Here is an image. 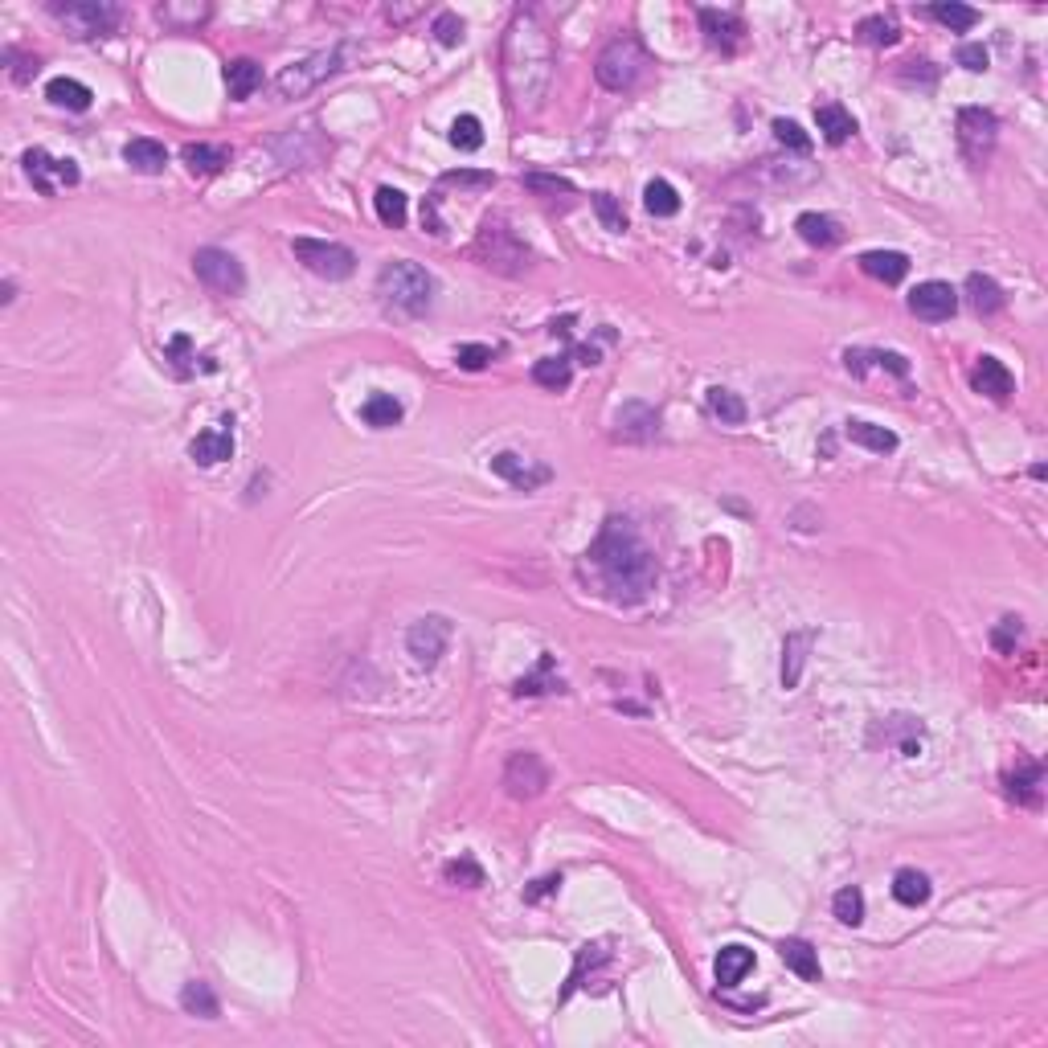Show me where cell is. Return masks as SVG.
<instances>
[{"label": "cell", "mask_w": 1048, "mask_h": 1048, "mask_svg": "<svg viewBox=\"0 0 1048 1048\" xmlns=\"http://www.w3.org/2000/svg\"><path fill=\"white\" fill-rule=\"evenodd\" d=\"M557 885H561V877H541L533 889H524V901H541V897H545V893H553Z\"/></svg>", "instance_id": "57"}, {"label": "cell", "mask_w": 1048, "mask_h": 1048, "mask_svg": "<svg viewBox=\"0 0 1048 1048\" xmlns=\"http://www.w3.org/2000/svg\"><path fill=\"white\" fill-rule=\"evenodd\" d=\"M701 29L709 37V46H717L721 54H737L746 46V21L737 13H721V9H701Z\"/></svg>", "instance_id": "15"}, {"label": "cell", "mask_w": 1048, "mask_h": 1048, "mask_svg": "<svg viewBox=\"0 0 1048 1048\" xmlns=\"http://www.w3.org/2000/svg\"><path fill=\"white\" fill-rule=\"evenodd\" d=\"M402 402L393 398V393H373V398H365V406H361V418H365V426H373V430H389V426H398L402 422Z\"/></svg>", "instance_id": "31"}, {"label": "cell", "mask_w": 1048, "mask_h": 1048, "mask_svg": "<svg viewBox=\"0 0 1048 1048\" xmlns=\"http://www.w3.org/2000/svg\"><path fill=\"white\" fill-rule=\"evenodd\" d=\"M844 434H848L852 443H860V447H868V451H877V455L897 451V434L885 430V426H877V422H860V418H852V422L844 426Z\"/></svg>", "instance_id": "29"}, {"label": "cell", "mask_w": 1048, "mask_h": 1048, "mask_svg": "<svg viewBox=\"0 0 1048 1048\" xmlns=\"http://www.w3.org/2000/svg\"><path fill=\"white\" fill-rule=\"evenodd\" d=\"M524 189H533V193H574V185L565 177H545V172H524Z\"/></svg>", "instance_id": "53"}, {"label": "cell", "mask_w": 1048, "mask_h": 1048, "mask_svg": "<svg viewBox=\"0 0 1048 1048\" xmlns=\"http://www.w3.org/2000/svg\"><path fill=\"white\" fill-rule=\"evenodd\" d=\"M443 881L447 885H463V889H479V885H484V868H479L471 856H459V860L443 864Z\"/></svg>", "instance_id": "43"}, {"label": "cell", "mask_w": 1048, "mask_h": 1048, "mask_svg": "<svg viewBox=\"0 0 1048 1048\" xmlns=\"http://www.w3.org/2000/svg\"><path fill=\"white\" fill-rule=\"evenodd\" d=\"M123 160L136 168V172H144V177H156V172H164V164H168V152H164V144L140 136V140H127V144H123Z\"/></svg>", "instance_id": "23"}, {"label": "cell", "mask_w": 1048, "mask_h": 1048, "mask_svg": "<svg viewBox=\"0 0 1048 1048\" xmlns=\"http://www.w3.org/2000/svg\"><path fill=\"white\" fill-rule=\"evenodd\" d=\"M353 54H357L353 46H332V50H316V54H308V58L283 66L279 78H275V95H279V99H303V95H312L324 78L348 70V58H353Z\"/></svg>", "instance_id": "4"}, {"label": "cell", "mask_w": 1048, "mask_h": 1048, "mask_svg": "<svg viewBox=\"0 0 1048 1048\" xmlns=\"http://www.w3.org/2000/svg\"><path fill=\"white\" fill-rule=\"evenodd\" d=\"M46 99H50L54 107H66V111H86L95 95H91V86L78 82V78H54V82L46 86Z\"/></svg>", "instance_id": "30"}, {"label": "cell", "mask_w": 1048, "mask_h": 1048, "mask_svg": "<svg viewBox=\"0 0 1048 1048\" xmlns=\"http://www.w3.org/2000/svg\"><path fill=\"white\" fill-rule=\"evenodd\" d=\"M5 58H9V62H17V66H13V78H17V82H29V78L37 74V58H21L17 50H9Z\"/></svg>", "instance_id": "55"}, {"label": "cell", "mask_w": 1048, "mask_h": 1048, "mask_svg": "<svg viewBox=\"0 0 1048 1048\" xmlns=\"http://www.w3.org/2000/svg\"><path fill=\"white\" fill-rule=\"evenodd\" d=\"M181 160L189 164L193 177H213V172H222L230 164V148H222V144H185Z\"/></svg>", "instance_id": "25"}, {"label": "cell", "mask_w": 1048, "mask_h": 1048, "mask_svg": "<svg viewBox=\"0 0 1048 1048\" xmlns=\"http://www.w3.org/2000/svg\"><path fill=\"white\" fill-rule=\"evenodd\" d=\"M451 643V619L443 615H426L418 619L410 631H406V651H410V660L418 668H434L443 660V651Z\"/></svg>", "instance_id": "12"}, {"label": "cell", "mask_w": 1048, "mask_h": 1048, "mask_svg": "<svg viewBox=\"0 0 1048 1048\" xmlns=\"http://www.w3.org/2000/svg\"><path fill=\"white\" fill-rule=\"evenodd\" d=\"M958 66H963V70H971V74H983V70L991 66V58H987V50H983V46H975V41H967V46H958Z\"/></svg>", "instance_id": "54"}, {"label": "cell", "mask_w": 1048, "mask_h": 1048, "mask_svg": "<svg viewBox=\"0 0 1048 1048\" xmlns=\"http://www.w3.org/2000/svg\"><path fill=\"white\" fill-rule=\"evenodd\" d=\"M860 271L868 279H881V283L893 287L909 275V258L901 250H868V254H860Z\"/></svg>", "instance_id": "20"}, {"label": "cell", "mask_w": 1048, "mask_h": 1048, "mask_svg": "<svg viewBox=\"0 0 1048 1048\" xmlns=\"http://www.w3.org/2000/svg\"><path fill=\"white\" fill-rule=\"evenodd\" d=\"M504 786H508V795L512 799H537L545 786H549V770L537 754H512L508 766H504Z\"/></svg>", "instance_id": "13"}, {"label": "cell", "mask_w": 1048, "mask_h": 1048, "mask_svg": "<svg viewBox=\"0 0 1048 1048\" xmlns=\"http://www.w3.org/2000/svg\"><path fill=\"white\" fill-rule=\"evenodd\" d=\"M70 37L91 41V37H107L119 29V5H107V0H70V5H54L50 9Z\"/></svg>", "instance_id": "7"}, {"label": "cell", "mask_w": 1048, "mask_h": 1048, "mask_svg": "<svg viewBox=\"0 0 1048 1048\" xmlns=\"http://www.w3.org/2000/svg\"><path fill=\"white\" fill-rule=\"evenodd\" d=\"M451 144L459 152H475V148H484V123H479L475 115H459L451 123Z\"/></svg>", "instance_id": "44"}, {"label": "cell", "mask_w": 1048, "mask_h": 1048, "mask_svg": "<svg viewBox=\"0 0 1048 1048\" xmlns=\"http://www.w3.org/2000/svg\"><path fill=\"white\" fill-rule=\"evenodd\" d=\"M893 897L901 905H909V909L926 905L930 901V877H926V872H917V868H901L893 877Z\"/></svg>", "instance_id": "35"}, {"label": "cell", "mask_w": 1048, "mask_h": 1048, "mask_svg": "<svg viewBox=\"0 0 1048 1048\" xmlns=\"http://www.w3.org/2000/svg\"><path fill=\"white\" fill-rule=\"evenodd\" d=\"M856 37L864 41V46H893V41L901 37V29H897L893 17L877 13V17H864V21L856 25Z\"/></svg>", "instance_id": "41"}, {"label": "cell", "mask_w": 1048, "mask_h": 1048, "mask_svg": "<svg viewBox=\"0 0 1048 1048\" xmlns=\"http://www.w3.org/2000/svg\"><path fill=\"white\" fill-rule=\"evenodd\" d=\"M1020 631H1024V627H1020V619H1016V615L999 619V623H995V631H991V643H995V651H1003V655H1008V651H1016V639H1020Z\"/></svg>", "instance_id": "50"}, {"label": "cell", "mask_w": 1048, "mask_h": 1048, "mask_svg": "<svg viewBox=\"0 0 1048 1048\" xmlns=\"http://www.w3.org/2000/svg\"><path fill=\"white\" fill-rule=\"evenodd\" d=\"M811 643H815V631L786 635V647H782V688H795L803 680V664H807V647Z\"/></svg>", "instance_id": "26"}, {"label": "cell", "mask_w": 1048, "mask_h": 1048, "mask_svg": "<svg viewBox=\"0 0 1048 1048\" xmlns=\"http://www.w3.org/2000/svg\"><path fill=\"white\" fill-rule=\"evenodd\" d=\"M971 385H975V393H983V398H991V402H1008L1016 381H1012V373H1008V365H1003V361L979 357L975 369H971Z\"/></svg>", "instance_id": "18"}, {"label": "cell", "mask_w": 1048, "mask_h": 1048, "mask_svg": "<svg viewBox=\"0 0 1048 1048\" xmlns=\"http://www.w3.org/2000/svg\"><path fill=\"white\" fill-rule=\"evenodd\" d=\"M291 250H295V258L303 262V267H308L312 275H320V279H328V283H340V279H348L357 271V254L348 246H340V242L295 238Z\"/></svg>", "instance_id": "9"}, {"label": "cell", "mask_w": 1048, "mask_h": 1048, "mask_svg": "<svg viewBox=\"0 0 1048 1048\" xmlns=\"http://www.w3.org/2000/svg\"><path fill=\"white\" fill-rule=\"evenodd\" d=\"M533 381L537 385H545V389H570V381H574V369H570V357H545V361H537L533 365Z\"/></svg>", "instance_id": "40"}, {"label": "cell", "mask_w": 1048, "mask_h": 1048, "mask_svg": "<svg viewBox=\"0 0 1048 1048\" xmlns=\"http://www.w3.org/2000/svg\"><path fill=\"white\" fill-rule=\"evenodd\" d=\"M181 1008H185L189 1016L217 1020V1012H222V1003H217V995H213V987H209L205 979H193V983H185V991H181Z\"/></svg>", "instance_id": "36"}, {"label": "cell", "mask_w": 1048, "mask_h": 1048, "mask_svg": "<svg viewBox=\"0 0 1048 1048\" xmlns=\"http://www.w3.org/2000/svg\"><path fill=\"white\" fill-rule=\"evenodd\" d=\"M705 406H709V414H713L721 426H741V422H746V414H750V410H746V402H741L733 389H721V385H717V389H709Z\"/></svg>", "instance_id": "37"}, {"label": "cell", "mask_w": 1048, "mask_h": 1048, "mask_svg": "<svg viewBox=\"0 0 1048 1048\" xmlns=\"http://www.w3.org/2000/svg\"><path fill=\"white\" fill-rule=\"evenodd\" d=\"M422 13V5H398V0H393V5H385V17L393 21V25H406V21H414Z\"/></svg>", "instance_id": "56"}, {"label": "cell", "mask_w": 1048, "mask_h": 1048, "mask_svg": "<svg viewBox=\"0 0 1048 1048\" xmlns=\"http://www.w3.org/2000/svg\"><path fill=\"white\" fill-rule=\"evenodd\" d=\"M967 303L971 308L979 312V316H995L999 308H1003V291H999V283L991 279V275H967Z\"/></svg>", "instance_id": "32"}, {"label": "cell", "mask_w": 1048, "mask_h": 1048, "mask_svg": "<svg viewBox=\"0 0 1048 1048\" xmlns=\"http://www.w3.org/2000/svg\"><path fill=\"white\" fill-rule=\"evenodd\" d=\"M594 209H598V217H602V226L610 230V234H623L627 230V209L610 197V193H594Z\"/></svg>", "instance_id": "48"}, {"label": "cell", "mask_w": 1048, "mask_h": 1048, "mask_svg": "<svg viewBox=\"0 0 1048 1048\" xmlns=\"http://www.w3.org/2000/svg\"><path fill=\"white\" fill-rule=\"evenodd\" d=\"M774 140H778L782 148L799 152V156H807V152H811V136H807V131H803L795 119H774Z\"/></svg>", "instance_id": "47"}, {"label": "cell", "mask_w": 1048, "mask_h": 1048, "mask_svg": "<svg viewBox=\"0 0 1048 1048\" xmlns=\"http://www.w3.org/2000/svg\"><path fill=\"white\" fill-rule=\"evenodd\" d=\"M713 971H717V983H721V987H737L741 979H746V975L754 971V950H750V946H741V942L721 946Z\"/></svg>", "instance_id": "22"}, {"label": "cell", "mask_w": 1048, "mask_h": 1048, "mask_svg": "<svg viewBox=\"0 0 1048 1048\" xmlns=\"http://www.w3.org/2000/svg\"><path fill=\"white\" fill-rule=\"evenodd\" d=\"M647 66H651V62H647V54H643L639 41H635V37H619V41H610V46L598 54L594 74H598V82L606 86V91L623 95V91H635Z\"/></svg>", "instance_id": "6"}, {"label": "cell", "mask_w": 1048, "mask_h": 1048, "mask_svg": "<svg viewBox=\"0 0 1048 1048\" xmlns=\"http://www.w3.org/2000/svg\"><path fill=\"white\" fill-rule=\"evenodd\" d=\"M373 209H377V217H381V226H393V230H402L406 217H410L406 193L393 189V185H381V189L373 193Z\"/></svg>", "instance_id": "34"}, {"label": "cell", "mask_w": 1048, "mask_h": 1048, "mask_svg": "<svg viewBox=\"0 0 1048 1048\" xmlns=\"http://www.w3.org/2000/svg\"><path fill=\"white\" fill-rule=\"evenodd\" d=\"M815 119H819V131H823V140L827 144H844L852 131H856V119L840 107V103H823L815 107Z\"/></svg>", "instance_id": "33"}, {"label": "cell", "mask_w": 1048, "mask_h": 1048, "mask_svg": "<svg viewBox=\"0 0 1048 1048\" xmlns=\"http://www.w3.org/2000/svg\"><path fill=\"white\" fill-rule=\"evenodd\" d=\"M21 164H25V177L33 181V189L41 197H54L58 189H70V185L82 181V172H78L74 160H54L46 148H29L21 156Z\"/></svg>", "instance_id": "11"}, {"label": "cell", "mask_w": 1048, "mask_h": 1048, "mask_svg": "<svg viewBox=\"0 0 1048 1048\" xmlns=\"http://www.w3.org/2000/svg\"><path fill=\"white\" fill-rule=\"evenodd\" d=\"M377 295L389 303V308H398L406 316H422L434 299V279L426 275V267H418V262L393 258L377 275Z\"/></svg>", "instance_id": "3"}, {"label": "cell", "mask_w": 1048, "mask_h": 1048, "mask_svg": "<svg viewBox=\"0 0 1048 1048\" xmlns=\"http://www.w3.org/2000/svg\"><path fill=\"white\" fill-rule=\"evenodd\" d=\"M230 426H234V422H230V418H222L217 426L201 430L197 439L189 443V455H193V463H201V467H213V463L230 459V455H234V430H230Z\"/></svg>", "instance_id": "17"}, {"label": "cell", "mask_w": 1048, "mask_h": 1048, "mask_svg": "<svg viewBox=\"0 0 1048 1048\" xmlns=\"http://www.w3.org/2000/svg\"><path fill=\"white\" fill-rule=\"evenodd\" d=\"M434 37H439L443 46H459V41H463V21H459V13H439V17H434Z\"/></svg>", "instance_id": "52"}, {"label": "cell", "mask_w": 1048, "mask_h": 1048, "mask_svg": "<svg viewBox=\"0 0 1048 1048\" xmlns=\"http://www.w3.org/2000/svg\"><path fill=\"white\" fill-rule=\"evenodd\" d=\"M655 434V410L643 402H627L619 410V439H651Z\"/></svg>", "instance_id": "38"}, {"label": "cell", "mask_w": 1048, "mask_h": 1048, "mask_svg": "<svg viewBox=\"0 0 1048 1048\" xmlns=\"http://www.w3.org/2000/svg\"><path fill=\"white\" fill-rule=\"evenodd\" d=\"M492 172H471V168H459V172H443V185H459V189H492Z\"/></svg>", "instance_id": "51"}, {"label": "cell", "mask_w": 1048, "mask_h": 1048, "mask_svg": "<svg viewBox=\"0 0 1048 1048\" xmlns=\"http://www.w3.org/2000/svg\"><path fill=\"white\" fill-rule=\"evenodd\" d=\"M475 258L496 275H524V267H529V246L516 238V230L500 213H492V217H484V226L475 234Z\"/></svg>", "instance_id": "5"}, {"label": "cell", "mask_w": 1048, "mask_h": 1048, "mask_svg": "<svg viewBox=\"0 0 1048 1048\" xmlns=\"http://www.w3.org/2000/svg\"><path fill=\"white\" fill-rule=\"evenodd\" d=\"M995 140H999V119L987 107H963V111H958V144H963V156L975 168H983L991 160Z\"/></svg>", "instance_id": "10"}, {"label": "cell", "mask_w": 1048, "mask_h": 1048, "mask_svg": "<svg viewBox=\"0 0 1048 1048\" xmlns=\"http://www.w3.org/2000/svg\"><path fill=\"white\" fill-rule=\"evenodd\" d=\"M795 230H799V238H803L807 246H819V250H832V246H840V238H844V230L832 222V217H823V213H799Z\"/></svg>", "instance_id": "24"}, {"label": "cell", "mask_w": 1048, "mask_h": 1048, "mask_svg": "<svg viewBox=\"0 0 1048 1048\" xmlns=\"http://www.w3.org/2000/svg\"><path fill=\"white\" fill-rule=\"evenodd\" d=\"M930 17L934 21H942L946 29H954V33H967L975 21H979V13L971 9V5H934L930 9Z\"/></svg>", "instance_id": "46"}, {"label": "cell", "mask_w": 1048, "mask_h": 1048, "mask_svg": "<svg viewBox=\"0 0 1048 1048\" xmlns=\"http://www.w3.org/2000/svg\"><path fill=\"white\" fill-rule=\"evenodd\" d=\"M586 557H590V570L602 594L615 602H639L655 586V557L639 541L635 524L627 516H610Z\"/></svg>", "instance_id": "2"}, {"label": "cell", "mask_w": 1048, "mask_h": 1048, "mask_svg": "<svg viewBox=\"0 0 1048 1048\" xmlns=\"http://www.w3.org/2000/svg\"><path fill=\"white\" fill-rule=\"evenodd\" d=\"M226 86H230V99H250L258 86H262V66L254 58H234L226 62Z\"/></svg>", "instance_id": "28"}, {"label": "cell", "mask_w": 1048, "mask_h": 1048, "mask_svg": "<svg viewBox=\"0 0 1048 1048\" xmlns=\"http://www.w3.org/2000/svg\"><path fill=\"white\" fill-rule=\"evenodd\" d=\"M156 17L168 29L189 33V29H197V25H205L213 17V5H205V0H189V5H181V0H164V5H156Z\"/></svg>", "instance_id": "21"}, {"label": "cell", "mask_w": 1048, "mask_h": 1048, "mask_svg": "<svg viewBox=\"0 0 1048 1048\" xmlns=\"http://www.w3.org/2000/svg\"><path fill=\"white\" fill-rule=\"evenodd\" d=\"M832 909H836V917L844 926H860L864 922V893L856 889V885H844L836 897H832Z\"/></svg>", "instance_id": "45"}, {"label": "cell", "mask_w": 1048, "mask_h": 1048, "mask_svg": "<svg viewBox=\"0 0 1048 1048\" xmlns=\"http://www.w3.org/2000/svg\"><path fill=\"white\" fill-rule=\"evenodd\" d=\"M553 672V655H541L537 660V672H529L524 680H516V696H541V692H565V680H549Z\"/></svg>", "instance_id": "39"}, {"label": "cell", "mask_w": 1048, "mask_h": 1048, "mask_svg": "<svg viewBox=\"0 0 1048 1048\" xmlns=\"http://www.w3.org/2000/svg\"><path fill=\"white\" fill-rule=\"evenodd\" d=\"M909 312H913L917 320H930V324L950 320V316L958 312V291H954L950 283H938V279L917 283V287L909 291Z\"/></svg>", "instance_id": "14"}, {"label": "cell", "mask_w": 1048, "mask_h": 1048, "mask_svg": "<svg viewBox=\"0 0 1048 1048\" xmlns=\"http://www.w3.org/2000/svg\"><path fill=\"white\" fill-rule=\"evenodd\" d=\"M455 361H459V369L479 373V369L492 365V348H488V344H459V348H455Z\"/></svg>", "instance_id": "49"}, {"label": "cell", "mask_w": 1048, "mask_h": 1048, "mask_svg": "<svg viewBox=\"0 0 1048 1048\" xmlns=\"http://www.w3.org/2000/svg\"><path fill=\"white\" fill-rule=\"evenodd\" d=\"M553 37L537 21L533 9H516L512 25L504 29L500 46V74H504V95L516 115H533L553 82Z\"/></svg>", "instance_id": "1"}, {"label": "cell", "mask_w": 1048, "mask_h": 1048, "mask_svg": "<svg viewBox=\"0 0 1048 1048\" xmlns=\"http://www.w3.org/2000/svg\"><path fill=\"white\" fill-rule=\"evenodd\" d=\"M193 271L201 279V287L209 295H222V299H234L246 291V271L242 262L230 254V250H217V246H205L193 254Z\"/></svg>", "instance_id": "8"}, {"label": "cell", "mask_w": 1048, "mask_h": 1048, "mask_svg": "<svg viewBox=\"0 0 1048 1048\" xmlns=\"http://www.w3.org/2000/svg\"><path fill=\"white\" fill-rule=\"evenodd\" d=\"M643 209L651 217H672V213H680V193L668 181H651L643 189Z\"/></svg>", "instance_id": "42"}, {"label": "cell", "mask_w": 1048, "mask_h": 1048, "mask_svg": "<svg viewBox=\"0 0 1048 1048\" xmlns=\"http://www.w3.org/2000/svg\"><path fill=\"white\" fill-rule=\"evenodd\" d=\"M778 954H782V963L791 967L799 979L819 983V954H815L811 942H803V938H786V942L778 946Z\"/></svg>", "instance_id": "27"}, {"label": "cell", "mask_w": 1048, "mask_h": 1048, "mask_svg": "<svg viewBox=\"0 0 1048 1048\" xmlns=\"http://www.w3.org/2000/svg\"><path fill=\"white\" fill-rule=\"evenodd\" d=\"M1040 786H1044V770L1040 762H1020L1008 778H1003V791H1008V799L1024 803V807H1040Z\"/></svg>", "instance_id": "19"}, {"label": "cell", "mask_w": 1048, "mask_h": 1048, "mask_svg": "<svg viewBox=\"0 0 1048 1048\" xmlns=\"http://www.w3.org/2000/svg\"><path fill=\"white\" fill-rule=\"evenodd\" d=\"M492 471H496L500 479H508V484L520 488V492H533V488L549 484V467L529 463V459L516 455V451H500V455L492 459Z\"/></svg>", "instance_id": "16"}]
</instances>
